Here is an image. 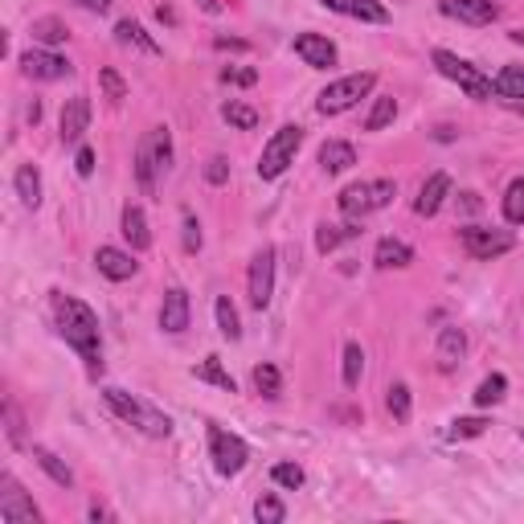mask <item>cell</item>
<instances>
[{
  "label": "cell",
  "instance_id": "obj_15",
  "mask_svg": "<svg viewBox=\"0 0 524 524\" xmlns=\"http://www.w3.org/2000/svg\"><path fill=\"white\" fill-rule=\"evenodd\" d=\"M58 127H62V144H82V136L91 131V95H74V99H66Z\"/></svg>",
  "mask_w": 524,
  "mask_h": 524
},
{
  "label": "cell",
  "instance_id": "obj_41",
  "mask_svg": "<svg viewBox=\"0 0 524 524\" xmlns=\"http://www.w3.org/2000/svg\"><path fill=\"white\" fill-rule=\"evenodd\" d=\"M271 479L279 488H287V492H299L303 488V467L299 463H275L271 467Z\"/></svg>",
  "mask_w": 524,
  "mask_h": 524
},
{
  "label": "cell",
  "instance_id": "obj_4",
  "mask_svg": "<svg viewBox=\"0 0 524 524\" xmlns=\"http://www.w3.org/2000/svg\"><path fill=\"white\" fill-rule=\"evenodd\" d=\"M299 148H303V127L299 123H283L275 136L262 144V156H258V177L262 181H279L283 172L295 164V156H299Z\"/></svg>",
  "mask_w": 524,
  "mask_h": 524
},
{
  "label": "cell",
  "instance_id": "obj_23",
  "mask_svg": "<svg viewBox=\"0 0 524 524\" xmlns=\"http://www.w3.org/2000/svg\"><path fill=\"white\" fill-rule=\"evenodd\" d=\"M115 41H119V46H127V50H140V54H160V41L148 37L144 25H140V21H131V17L115 25Z\"/></svg>",
  "mask_w": 524,
  "mask_h": 524
},
{
  "label": "cell",
  "instance_id": "obj_36",
  "mask_svg": "<svg viewBox=\"0 0 524 524\" xmlns=\"http://www.w3.org/2000/svg\"><path fill=\"white\" fill-rule=\"evenodd\" d=\"M385 406H389L393 422H410V410H414V402H410V385H406V381H393L389 393H385Z\"/></svg>",
  "mask_w": 524,
  "mask_h": 524
},
{
  "label": "cell",
  "instance_id": "obj_52",
  "mask_svg": "<svg viewBox=\"0 0 524 524\" xmlns=\"http://www.w3.org/2000/svg\"><path fill=\"white\" fill-rule=\"evenodd\" d=\"M508 37H512V41H516V46H524V29H512V33H508Z\"/></svg>",
  "mask_w": 524,
  "mask_h": 524
},
{
  "label": "cell",
  "instance_id": "obj_35",
  "mask_svg": "<svg viewBox=\"0 0 524 524\" xmlns=\"http://www.w3.org/2000/svg\"><path fill=\"white\" fill-rule=\"evenodd\" d=\"M254 389L262 393V398H279V393H283V373L271 365V361H262V365H254Z\"/></svg>",
  "mask_w": 524,
  "mask_h": 524
},
{
  "label": "cell",
  "instance_id": "obj_50",
  "mask_svg": "<svg viewBox=\"0 0 524 524\" xmlns=\"http://www.w3.org/2000/svg\"><path fill=\"white\" fill-rule=\"evenodd\" d=\"M217 50H246V41H238V37H217Z\"/></svg>",
  "mask_w": 524,
  "mask_h": 524
},
{
  "label": "cell",
  "instance_id": "obj_5",
  "mask_svg": "<svg viewBox=\"0 0 524 524\" xmlns=\"http://www.w3.org/2000/svg\"><path fill=\"white\" fill-rule=\"evenodd\" d=\"M430 62H434V70H439L443 78H451L467 99H475V103H488V99H492V78L479 70V66H471L467 58H459V54H451V50H434Z\"/></svg>",
  "mask_w": 524,
  "mask_h": 524
},
{
  "label": "cell",
  "instance_id": "obj_7",
  "mask_svg": "<svg viewBox=\"0 0 524 524\" xmlns=\"http://www.w3.org/2000/svg\"><path fill=\"white\" fill-rule=\"evenodd\" d=\"M373 86H377V74H373V70L336 78V82H328L324 91H320L316 111H320V115H344V111H353V107L373 91Z\"/></svg>",
  "mask_w": 524,
  "mask_h": 524
},
{
  "label": "cell",
  "instance_id": "obj_13",
  "mask_svg": "<svg viewBox=\"0 0 524 524\" xmlns=\"http://www.w3.org/2000/svg\"><path fill=\"white\" fill-rule=\"evenodd\" d=\"M189 316H193V303H189V291L185 287H168L164 291V303H160V328L168 336H181L189 328Z\"/></svg>",
  "mask_w": 524,
  "mask_h": 524
},
{
  "label": "cell",
  "instance_id": "obj_3",
  "mask_svg": "<svg viewBox=\"0 0 524 524\" xmlns=\"http://www.w3.org/2000/svg\"><path fill=\"white\" fill-rule=\"evenodd\" d=\"M168 164H172V131L152 127L136 148V181L148 197L156 193V181H160V172H168Z\"/></svg>",
  "mask_w": 524,
  "mask_h": 524
},
{
  "label": "cell",
  "instance_id": "obj_43",
  "mask_svg": "<svg viewBox=\"0 0 524 524\" xmlns=\"http://www.w3.org/2000/svg\"><path fill=\"white\" fill-rule=\"evenodd\" d=\"M5 434H9V443H13V447L25 443V418H21V410H17L13 402H5Z\"/></svg>",
  "mask_w": 524,
  "mask_h": 524
},
{
  "label": "cell",
  "instance_id": "obj_20",
  "mask_svg": "<svg viewBox=\"0 0 524 524\" xmlns=\"http://www.w3.org/2000/svg\"><path fill=\"white\" fill-rule=\"evenodd\" d=\"M463 357H467V332L455 328V324H447V328L439 332V348H434V361H439L443 373H455Z\"/></svg>",
  "mask_w": 524,
  "mask_h": 524
},
{
  "label": "cell",
  "instance_id": "obj_25",
  "mask_svg": "<svg viewBox=\"0 0 524 524\" xmlns=\"http://www.w3.org/2000/svg\"><path fill=\"white\" fill-rule=\"evenodd\" d=\"M33 463L41 467V471H46L50 479H54V484L58 488H74V471L66 467V459H58L50 447H41V443H33Z\"/></svg>",
  "mask_w": 524,
  "mask_h": 524
},
{
  "label": "cell",
  "instance_id": "obj_46",
  "mask_svg": "<svg viewBox=\"0 0 524 524\" xmlns=\"http://www.w3.org/2000/svg\"><path fill=\"white\" fill-rule=\"evenodd\" d=\"M205 181H209V185H226V181H230V164H226V156H209V164H205Z\"/></svg>",
  "mask_w": 524,
  "mask_h": 524
},
{
  "label": "cell",
  "instance_id": "obj_1",
  "mask_svg": "<svg viewBox=\"0 0 524 524\" xmlns=\"http://www.w3.org/2000/svg\"><path fill=\"white\" fill-rule=\"evenodd\" d=\"M54 324H58V336L86 365V373L99 377L103 373V328H99V316L91 312V303H82L78 295H66V291H54Z\"/></svg>",
  "mask_w": 524,
  "mask_h": 524
},
{
  "label": "cell",
  "instance_id": "obj_37",
  "mask_svg": "<svg viewBox=\"0 0 524 524\" xmlns=\"http://www.w3.org/2000/svg\"><path fill=\"white\" fill-rule=\"evenodd\" d=\"M222 119H226L230 127H238V131H254V127H258V111H254L250 103H238V99L222 103Z\"/></svg>",
  "mask_w": 524,
  "mask_h": 524
},
{
  "label": "cell",
  "instance_id": "obj_10",
  "mask_svg": "<svg viewBox=\"0 0 524 524\" xmlns=\"http://www.w3.org/2000/svg\"><path fill=\"white\" fill-rule=\"evenodd\" d=\"M246 295H250V308L262 312L275 295V246H262L250 258V275H246Z\"/></svg>",
  "mask_w": 524,
  "mask_h": 524
},
{
  "label": "cell",
  "instance_id": "obj_2",
  "mask_svg": "<svg viewBox=\"0 0 524 524\" xmlns=\"http://www.w3.org/2000/svg\"><path fill=\"white\" fill-rule=\"evenodd\" d=\"M103 402L123 418V422H131L140 434H148V439H168L172 434V418L164 414V410H156V406H148V402H140L136 393H127V389H115V385H107L103 389Z\"/></svg>",
  "mask_w": 524,
  "mask_h": 524
},
{
  "label": "cell",
  "instance_id": "obj_16",
  "mask_svg": "<svg viewBox=\"0 0 524 524\" xmlns=\"http://www.w3.org/2000/svg\"><path fill=\"white\" fill-rule=\"evenodd\" d=\"M295 54L303 58V66H312V70H328L336 66V46L324 37V33H295Z\"/></svg>",
  "mask_w": 524,
  "mask_h": 524
},
{
  "label": "cell",
  "instance_id": "obj_39",
  "mask_svg": "<svg viewBox=\"0 0 524 524\" xmlns=\"http://www.w3.org/2000/svg\"><path fill=\"white\" fill-rule=\"evenodd\" d=\"M254 520H258V524H283V520H287L283 500H279V496H258V500H254Z\"/></svg>",
  "mask_w": 524,
  "mask_h": 524
},
{
  "label": "cell",
  "instance_id": "obj_38",
  "mask_svg": "<svg viewBox=\"0 0 524 524\" xmlns=\"http://www.w3.org/2000/svg\"><path fill=\"white\" fill-rule=\"evenodd\" d=\"M504 217H508V226H524V177L508 185V193H504Z\"/></svg>",
  "mask_w": 524,
  "mask_h": 524
},
{
  "label": "cell",
  "instance_id": "obj_9",
  "mask_svg": "<svg viewBox=\"0 0 524 524\" xmlns=\"http://www.w3.org/2000/svg\"><path fill=\"white\" fill-rule=\"evenodd\" d=\"M459 242H463V250H467L475 262H492V258L516 250V234H512V230H492V226H467V230L459 234Z\"/></svg>",
  "mask_w": 524,
  "mask_h": 524
},
{
  "label": "cell",
  "instance_id": "obj_53",
  "mask_svg": "<svg viewBox=\"0 0 524 524\" xmlns=\"http://www.w3.org/2000/svg\"><path fill=\"white\" fill-rule=\"evenodd\" d=\"M512 107H516V111H520V115H524V99H520V103H512Z\"/></svg>",
  "mask_w": 524,
  "mask_h": 524
},
{
  "label": "cell",
  "instance_id": "obj_40",
  "mask_svg": "<svg viewBox=\"0 0 524 524\" xmlns=\"http://www.w3.org/2000/svg\"><path fill=\"white\" fill-rule=\"evenodd\" d=\"M488 426H492V422H488L484 414H471V418H455L447 434H451V439H479V434H484Z\"/></svg>",
  "mask_w": 524,
  "mask_h": 524
},
{
  "label": "cell",
  "instance_id": "obj_6",
  "mask_svg": "<svg viewBox=\"0 0 524 524\" xmlns=\"http://www.w3.org/2000/svg\"><path fill=\"white\" fill-rule=\"evenodd\" d=\"M393 197H398V185L381 177V181H361V185H348V189H340L336 205H340V213H344V217H353V222H365L369 213L385 209Z\"/></svg>",
  "mask_w": 524,
  "mask_h": 524
},
{
  "label": "cell",
  "instance_id": "obj_28",
  "mask_svg": "<svg viewBox=\"0 0 524 524\" xmlns=\"http://www.w3.org/2000/svg\"><path fill=\"white\" fill-rule=\"evenodd\" d=\"M357 234H361V222H353V217H348L344 226H328V222H324V226L316 230V250H320V254H332L340 242L357 238Z\"/></svg>",
  "mask_w": 524,
  "mask_h": 524
},
{
  "label": "cell",
  "instance_id": "obj_31",
  "mask_svg": "<svg viewBox=\"0 0 524 524\" xmlns=\"http://www.w3.org/2000/svg\"><path fill=\"white\" fill-rule=\"evenodd\" d=\"M393 119H398V99L393 95H377L369 115H365V131H385Z\"/></svg>",
  "mask_w": 524,
  "mask_h": 524
},
{
  "label": "cell",
  "instance_id": "obj_34",
  "mask_svg": "<svg viewBox=\"0 0 524 524\" xmlns=\"http://www.w3.org/2000/svg\"><path fill=\"white\" fill-rule=\"evenodd\" d=\"M33 41H37V46H62V41L70 37V29L58 21V17H41V21H33Z\"/></svg>",
  "mask_w": 524,
  "mask_h": 524
},
{
  "label": "cell",
  "instance_id": "obj_26",
  "mask_svg": "<svg viewBox=\"0 0 524 524\" xmlns=\"http://www.w3.org/2000/svg\"><path fill=\"white\" fill-rule=\"evenodd\" d=\"M492 95L504 99V103H520L524 99V66H504L492 78Z\"/></svg>",
  "mask_w": 524,
  "mask_h": 524
},
{
  "label": "cell",
  "instance_id": "obj_21",
  "mask_svg": "<svg viewBox=\"0 0 524 524\" xmlns=\"http://www.w3.org/2000/svg\"><path fill=\"white\" fill-rule=\"evenodd\" d=\"M373 262L381 271H402L414 262V246H406L402 238H381L377 250H373Z\"/></svg>",
  "mask_w": 524,
  "mask_h": 524
},
{
  "label": "cell",
  "instance_id": "obj_42",
  "mask_svg": "<svg viewBox=\"0 0 524 524\" xmlns=\"http://www.w3.org/2000/svg\"><path fill=\"white\" fill-rule=\"evenodd\" d=\"M99 86H103V95H107L115 107L127 99V82H123V78H119V70H111V66H103V70H99Z\"/></svg>",
  "mask_w": 524,
  "mask_h": 524
},
{
  "label": "cell",
  "instance_id": "obj_17",
  "mask_svg": "<svg viewBox=\"0 0 524 524\" xmlns=\"http://www.w3.org/2000/svg\"><path fill=\"white\" fill-rule=\"evenodd\" d=\"M95 267H99V275H107L111 283H127L131 275L140 271V262L131 258L127 250H119V246H99V250H95Z\"/></svg>",
  "mask_w": 524,
  "mask_h": 524
},
{
  "label": "cell",
  "instance_id": "obj_11",
  "mask_svg": "<svg viewBox=\"0 0 524 524\" xmlns=\"http://www.w3.org/2000/svg\"><path fill=\"white\" fill-rule=\"evenodd\" d=\"M0 520H5V524H37L41 520L37 504L25 496V488L17 484L13 475L0 479Z\"/></svg>",
  "mask_w": 524,
  "mask_h": 524
},
{
  "label": "cell",
  "instance_id": "obj_14",
  "mask_svg": "<svg viewBox=\"0 0 524 524\" xmlns=\"http://www.w3.org/2000/svg\"><path fill=\"white\" fill-rule=\"evenodd\" d=\"M443 17H451V21H463V25H471V29H484V25H492L496 17H500V9L492 5V0H443Z\"/></svg>",
  "mask_w": 524,
  "mask_h": 524
},
{
  "label": "cell",
  "instance_id": "obj_33",
  "mask_svg": "<svg viewBox=\"0 0 524 524\" xmlns=\"http://www.w3.org/2000/svg\"><path fill=\"white\" fill-rule=\"evenodd\" d=\"M365 377V348L348 340L344 344V389H357Z\"/></svg>",
  "mask_w": 524,
  "mask_h": 524
},
{
  "label": "cell",
  "instance_id": "obj_19",
  "mask_svg": "<svg viewBox=\"0 0 524 524\" xmlns=\"http://www.w3.org/2000/svg\"><path fill=\"white\" fill-rule=\"evenodd\" d=\"M447 197H451V177H447V172H430V177L422 181V189H418L414 213H418V217H434V213L443 209Z\"/></svg>",
  "mask_w": 524,
  "mask_h": 524
},
{
  "label": "cell",
  "instance_id": "obj_30",
  "mask_svg": "<svg viewBox=\"0 0 524 524\" xmlns=\"http://www.w3.org/2000/svg\"><path fill=\"white\" fill-rule=\"evenodd\" d=\"M213 316H217V332H222L226 340H238V336H242V320H238V308L230 303V295H217Z\"/></svg>",
  "mask_w": 524,
  "mask_h": 524
},
{
  "label": "cell",
  "instance_id": "obj_54",
  "mask_svg": "<svg viewBox=\"0 0 524 524\" xmlns=\"http://www.w3.org/2000/svg\"><path fill=\"white\" fill-rule=\"evenodd\" d=\"M520 439H524V434H520Z\"/></svg>",
  "mask_w": 524,
  "mask_h": 524
},
{
  "label": "cell",
  "instance_id": "obj_49",
  "mask_svg": "<svg viewBox=\"0 0 524 524\" xmlns=\"http://www.w3.org/2000/svg\"><path fill=\"white\" fill-rule=\"evenodd\" d=\"M74 5H82L86 13H107V9L115 5V0H74Z\"/></svg>",
  "mask_w": 524,
  "mask_h": 524
},
{
  "label": "cell",
  "instance_id": "obj_27",
  "mask_svg": "<svg viewBox=\"0 0 524 524\" xmlns=\"http://www.w3.org/2000/svg\"><path fill=\"white\" fill-rule=\"evenodd\" d=\"M13 185H17V197H21L25 209H37V205H41V172H37V164H21L17 177H13Z\"/></svg>",
  "mask_w": 524,
  "mask_h": 524
},
{
  "label": "cell",
  "instance_id": "obj_51",
  "mask_svg": "<svg viewBox=\"0 0 524 524\" xmlns=\"http://www.w3.org/2000/svg\"><path fill=\"white\" fill-rule=\"evenodd\" d=\"M91 520H111V512H107V508H99V504H95V508H91Z\"/></svg>",
  "mask_w": 524,
  "mask_h": 524
},
{
  "label": "cell",
  "instance_id": "obj_8",
  "mask_svg": "<svg viewBox=\"0 0 524 524\" xmlns=\"http://www.w3.org/2000/svg\"><path fill=\"white\" fill-rule=\"evenodd\" d=\"M209 459L217 467V475H238L250 463V447L242 434L222 430V426H209Z\"/></svg>",
  "mask_w": 524,
  "mask_h": 524
},
{
  "label": "cell",
  "instance_id": "obj_29",
  "mask_svg": "<svg viewBox=\"0 0 524 524\" xmlns=\"http://www.w3.org/2000/svg\"><path fill=\"white\" fill-rule=\"evenodd\" d=\"M504 393H508V377H504V373H492V377L479 381V389L471 393V398H475L479 410H488V406H500V402H504Z\"/></svg>",
  "mask_w": 524,
  "mask_h": 524
},
{
  "label": "cell",
  "instance_id": "obj_22",
  "mask_svg": "<svg viewBox=\"0 0 524 524\" xmlns=\"http://www.w3.org/2000/svg\"><path fill=\"white\" fill-rule=\"evenodd\" d=\"M119 226H123V238L131 242V250H136V254H144V250L152 246V230H148V217H144L140 205H127Z\"/></svg>",
  "mask_w": 524,
  "mask_h": 524
},
{
  "label": "cell",
  "instance_id": "obj_32",
  "mask_svg": "<svg viewBox=\"0 0 524 524\" xmlns=\"http://www.w3.org/2000/svg\"><path fill=\"white\" fill-rule=\"evenodd\" d=\"M193 377H197V381H209V385H217V389H226V393H238V381L222 369V361H217V357H205V361L193 369Z\"/></svg>",
  "mask_w": 524,
  "mask_h": 524
},
{
  "label": "cell",
  "instance_id": "obj_45",
  "mask_svg": "<svg viewBox=\"0 0 524 524\" xmlns=\"http://www.w3.org/2000/svg\"><path fill=\"white\" fill-rule=\"evenodd\" d=\"M222 82H226V86H254V82H258V70H254V66H226V70H222Z\"/></svg>",
  "mask_w": 524,
  "mask_h": 524
},
{
  "label": "cell",
  "instance_id": "obj_44",
  "mask_svg": "<svg viewBox=\"0 0 524 524\" xmlns=\"http://www.w3.org/2000/svg\"><path fill=\"white\" fill-rule=\"evenodd\" d=\"M181 230H185V250H189V254H197V250H201V226H197L193 209H185V213H181Z\"/></svg>",
  "mask_w": 524,
  "mask_h": 524
},
{
  "label": "cell",
  "instance_id": "obj_12",
  "mask_svg": "<svg viewBox=\"0 0 524 524\" xmlns=\"http://www.w3.org/2000/svg\"><path fill=\"white\" fill-rule=\"evenodd\" d=\"M21 70H25V78H37V82H58V78L74 74V66L62 54H54V50H25L21 54Z\"/></svg>",
  "mask_w": 524,
  "mask_h": 524
},
{
  "label": "cell",
  "instance_id": "obj_24",
  "mask_svg": "<svg viewBox=\"0 0 524 524\" xmlns=\"http://www.w3.org/2000/svg\"><path fill=\"white\" fill-rule=\"evenodd\" d=\"M357 164V148L353 144H344V140H328L320 148V168L328 172V177H336V172H348Z\"/></svg>",
  "mask_w": 524,
  "mask_h": 524
},
{
  "label": "cell",
  "instance_id": "obj_18",
  "mask_svg": "<svg viewBox=\"0 0 524 524\" xmlns=\"http://www.w3.org/2000/svg\"><path fill=\"white\" fill-rule=\"evenodd\" d=\"M324 9L340 13V17H353V21H365V25H385L389 21V9L381 0H320Z\"/></svg>",
  "mask_w": 524,
  "mask_h": 524
},
{
  "label": "cell",
  "instance_id": "obj_48",
  "mask_svg": "<svg viewBox=\"0 0 524 524\" xmlns=\"http://www.w3.org/2000/svg\"><path fill=\"white\" fill-rule=\"evenodd\" d=\"M459 209H463V213H479V209H484V201H479V193H463V197H459Z\"/></svg>",
  "mask_w": 524,
  "mask_h": 524
},
{
  "label": "cell",
  "instance_id": "obj_47",
  "mask_svg": "<svg viewBox=\"0 0 524 524\" xmlns=\"http://www.w3.org/2000/svg\"><path fill=\"white\" fill-rule=\"evenodd\" d=\"M74 168H78V177H91V172H95V152H91V148H78Z\"/></svg>",
  "mask_w": 524,
  "mask_h": 524
}]
</instances>
